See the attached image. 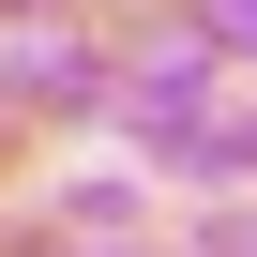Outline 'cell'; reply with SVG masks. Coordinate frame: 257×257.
<instances>
[{
  "label": "cell",
  "instance_id": "6da1fadb",
  "mask_svg": "<svg viewBox=\"0 0 257 257\" xmlns=\"http://www.w3.org/2000/svg\"><path fill=\"white\" fill-rule=\"evenodd\" d=\"M0 91H91V46L76 31H0Z\"/></svg>",
  "mask_w": 257,
  "mask_h": 257
},
{
  "label": "cell",
  "instance_id": "7a4b0ae2",
  "mask_svg": "<svg viewBox=\"0 0 257 257\" xmlns=\"http://www.w3.org/2000/svg\"><path fill=\"white\" fill-rule=\"evenodd\" d=\"M212 31H227V46H257V0H212Z\"/></svg>",
  "mask_w": 257,
  "mask_h": 257
}]
</instances>
